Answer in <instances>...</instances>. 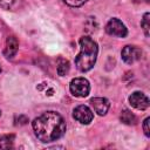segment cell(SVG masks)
<instances>
[{"label": "cell", "mask_w": 150, "mask_h": 150, "mask_svg": "<svg viewBox=\"0 0 150 150\" xmlns=\"http://www.w3.org/2000/svg\"><path fill=\"white\" fill-rule=\"evenodd\" d=\"M32 125L35 136L43 143L54 142L66 132V122L63 117L55 111L41 114L33 121Z\"/></svg>", "instance_id": "6da1fadb"}, {"label": "cell", "mask_w": 150, "mask_h": 150, "mask_svg": "<svg viewBox=\"0 0 150 150\" xmlns=\"http://www.w3.org/2000/svg\"><path fill=\"white\" fill-rule=\"evenodd\" d=\"M79 42L81 50L75 57V66L80 71L84 73L90 70L96 63L98 48L97 43L89 36H82Z\"/></svg>", "instance_id": "7a4b0ae2"}, {"label": "cell", "mask_w": 150, "mask_h": 150, "mask_svg": "<svg viewBox=\"0 0 150 150\" xmlns=\"http://www.w3.org/2000/svg\"><path fill=\"white\" fill-rule=\"evenodd\" d=\"M69 89L75 97H86L90 91V84L84 77H75L70 81Z\"/></svg>", "instance_id": "3957f363"}, {"label": "cell", "mask_w": 150, "mask_h": 150, "mask_svg": "<svg viewBox=\"0 0 150 150\" xmlns=\"http://www.w3.org/2000/svg\"><path fill=\"white\" fill-rule=\"evenodd\" d=\"M105 32L109 35L117 36V38H124L128 34V29H127L125 25L121 20H118L116 18H112V19H110L107 22V25H105Z\"/></svg>", "instance_id": "277c9868"}, {"label": "cell", "mask_w": 150, "mask_h": 150, "mask_svg": "<svg viewBox=\"0 0 150 150\" xmlns=\"http://www.w3.org/2000/svg\"><path fill=\"white\" fill-rule=\"evenodd\" d=\"M73 117L82 124H89L94 118V112L89 107L80 104L73 110Z\"/></svg>", "instance_id": "5b68a950"}, {"label": "cell", "mask_w": 150, "mask_h": 150, "mask_svg": "<svg viewBox=\"0 0 150 150\" xmlns=\"http://www.w3.org/2000/svg\"><path fill=\"white\" fill-rule=\"evenodd\" d=\"M121 55H122V59H123V61L125 63L132 64L136 61L141 60V57H142V50L138 47H136V46L128 45V46L123 47V49L121 52Z\"/></svg>", "instance_id": "8992f818"}, {"label": "cell", "mask_w": 150, "mask_h": 150, "mask_svg": "<svg viewBox=\"0 0 150 150\" xmlns=\"http://www.w3.org/2000/svg\"><path fill=\"white\" fill-rule=\"evenodd\" d=\"M129 102L137 110H144L149 107V98L142 91H134L129 96Z\"/></svg>", "instance_id": "52a82bcc"}, {"label": "cell", "mask_w": 150, "mask_h": 150, "mask_svg": "<svg viewBox=\"0 0 150 150\" xmlns=\"http://www.w3.org/2000/svg\"><path fill=\"white\" fill-rule=\"evenodd\" d=\"M90 105L93 107L94 111L100 115V116H103L107 114V111L109 110V107H110V103L107 98L104 97H94L90 100Z\"/></svg>", "instance_id": "ba28073f"}, {"label": "cell", "mask_w": 150, "mask_h": 150, "mask_svg": "<svg viewBox=\"0 0 150 150\" xmlns=\"http://www.w3.org/2000/svg\"><path fill=\"white\" fill-rule=\"evenodd\" d=\"M19 48V41L15 36H8L6 40V45H5V49H4V55L7 59H12Z\"/></svg>", "instance_id": "9c48e42d"}, {"label": "cell", "mask_w": 150, "mask_h": 150, "mask_svg": "<svg viewBox=\"0 0 150 150\" xmlns=\"http://www.w3.org/2000/svg\"><path fill=\"white\" fill-rule=\"evenodd\" d=\"M120 118H121V122H123L124 124H128V125H134V124H136V122H137L136 116H135L130 110H128V109H124V110L121 112Z\"/></svg>", "instance_id": "30bf717a"}, {"label": "cell", "mask_w": 150, "mask_h": 150, "mask_svg": "<svg viewBox=\"0 0 150 150\" xmlns=\"http://www.w3.org/2000/svg\"><path fill=\"white\" fill-rule=\"evenodd\" d=\"M22 0H0V7L8 11H15L20 8Z\"/></svg>", "instance_id": "8fae6325"}, {"label": "cell", "mask_w": 150, "mask_h": 150, "mask_svg": "<svg viewBox=\"0 0 150 150\" xmlns=\"http://www.w3.org/2000/svg\"><path fill=\"white\" fill-rule=\"evenodd\" d=\"M14 135H2L0 136V149H11L14 144Z\"/></svg>", "instance_id": "7c38bea8"}, {"label": "cell", "mask_w": 150, "mask_h": 150, "mask_svg": "<svg viewBox=\"0 0 150 150\" xmlns=\"http://www.w3.org/2000/svg\"><path fill=\"white\" fill-rule=\"evenodd\" d=\"M69 68H70V66H69V62H68L67 60H64V59H59L56 70H57V74H59L60 76H64V75L69 71Z\"/></svg>", "instance_id": "4fadbf2b"}, {"label": "cell", "mask_w": 150, "mask_h": 150, "mask_svg": "<svg viewBox=\"0 0 150 150\" xmlns=\"http://www.w3.org/2000/svg\"><path fill=\"white\" fill-rule=\"evenodd\" d=\"M141 26L144 30L145 36H149V28H150V14L149 13H145L143 15L142 21H141Z\"/></svg>", "instance_id": "5bb4252c"}, {"label": "cell", "mask_w": 150, "mask_h": 150, "mask_svg": "<svg viewBox=\"0 0 150 150\" xmlns=\"http://www.w3.org/2000/svg\"><path fill=\"white\" fill-rule=\"evenodd\" d=\"M68 6L70 7H80L83 4H86L88 0H63Z\"/></svg>", "instance_id": "9a60e30c"}, {"label": "cell", "mask_w": 150, "mask_h": 150, "mask_svg": "<svg viewBox=\"0 0 150 150\" xmlns=\"http://www.w3.org/2000/svg\"><path fill=\"white\" fill-rule=\"evenodd\" d=\"M149 121H150V118H149V117H146V118L144 120V122H143V130H144V134H145V136H146V137H149V136H150Z\"/></svg>", "instance_id": "2e32d148"}, {"label": "cell", "mask_w": 150, "mask_h": 150, "mask_svg": "<svg viewBox=\"0 0 150 150\" xmlns=\"http://www.w3.org/2000/svg\"><path fill=\"white\" fill-rule=\"evenodd\" d=\"M0 71H1V67H0Z\"/></svg>", "instance_id": "e0dca14e"}, {"label": "cell", "mask_w": 150, "mask_h": 150, "mask_svg": "<svg viewBox=\"0 0 150 150\" xmlns=\"http://www.w3.org/2000/svg\"><path fill=\"white\" fill-rule=\"evenodd\" d=\"M0 114H1V112H0Z\"/></svg>", "instance_id": "ac0fdd59"}]
</instances>
